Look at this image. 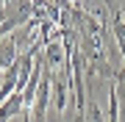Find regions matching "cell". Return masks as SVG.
<instances>
[{"label": "cell", "instance_id": "1", "mask_svg": "<svg viewBox=\"0 0 125 122\" xmlns=\"http://www.w3.org/2000/svg\"><path fill=\"white\" fill-rule=\"evenodd\" d=\"M17 58H20V47H17L14 33L6 36V39H0V75H3L6 69H11L14 64H17Z\"/></svg>", "mask_w": 125, "mask_h": 122}, {"label": "cell", "instance_id": "3", "mask_svg": "<svg viewBox=\"0 0 125 122\" xmlns=\"http://www.w3.org/2000/svg\"><path fill=\"white\" fill-rule=\"evenodd\" d=\"M114 83H117V92H120V100H125V64H122V69H120V72H117Z\"/></svg>", "mask_w": 125, "mask_h": 122}, {"label": "cell", "instance_id": "2", "mask_svg": "<svg viewBox=\"0 0 125 122\" xmlns=\"http://www.w3.org/2000/svg\"><path fill=\"white\" fill-rule=\"evenodd\" d=\"M25 114V100H22V92H14V94L0 105V122H9L14 117Z\"/></svg>", "mask_w": 125, "mask_h": 122}, {"label": "cell", "instance_id": "4", "mask_svg": "<svg viewBox=\"0 0 125 122\" xmlns=\"http://www.w3.org/2000/svg\"><path fill=\"white\" fill-rule=\"evenodd\" d=\"M31 122H47V119H45V117H33Z\"/></svg>", "mask_w": 125, "mask_h": 122}]
</instances>
